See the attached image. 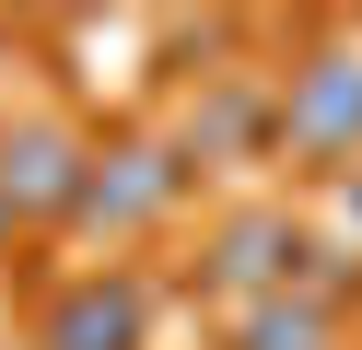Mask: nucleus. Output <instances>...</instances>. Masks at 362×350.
Here are the masks:
<instances>
[{
    "label": "nucleus",
    "mask_w": 362,
    "mask_h": 350,
    "mask_svg": "<svg viewBox=\"0 0 362 350\" xmlns=\"http://www.w3.org/2000/svg\"><path fill=\"white\" fill-rule=\"evenodd\" d=\"M175 187H187V152H175V140H105V152L82 163L71 222H94V233H141V222H164V210H175Z\"/></svg>",
    "instance_id": "1"
},
{
    "label": "nucleus",
    "mask_w": 362,
    "mask_h": 350,
    "mask_svg": "<svg viewBox=\"0 0 362 350\" xmlns=\"http://www.w3.org/2000/svg\"><path fill=\"white\" fill-rule=\"evenodd\" d=\"M82 140L59 117H24V129H0V222H71L82 199Z\"/></svg>",
    "instance_id": "2"
},
{
    "label": "nucleus",
    "mask_w": 362,
    "mask_h": 350,
    "mask_svg": "<svg viewBox=\"0 0 362 350\" xmlns=\"http://www.w3.org/2000/svg\"><path fill=\"white\" fill-rule=\"evenodd\" d=\"M281 140L315 152V163L362 152V59H351V47H327V59H304L281 82Z\"/></svg>",
    "instance_id": "3"
},
{
    "label": "nucleus",
    "mask_w": 362,
    "mask_h": 350,
    "mask_svg": "<svg viewBox=\"0 0 362 350\" xmlns=\"http://www.w3.org/2000/svg\"><path fill=\"white\" fill-rule=\"evenodd\" d=\"M141 315H152L141 280H129V269H94V280H71V292L47 303L35 350H141Z\"/></svg>",
    "instance_id": "4"
},
{
    "label": "nucleus",
    "mask_w": 362,
    "mask_h": 350,
    "mask_svg": "<svg viewBox=\"0 0 362 350\" xmlns=\"http://www.w3.org/2000/svg\"><path fill=\"white\" fill-rule=\"evenodd\" d=\"M292 269H304V233H292L281 210H245V222H222V245H211V292H269V280L292 292Z\"/></svg>",
    "instance_id": "5"
},
{
    "label": "nucleus",
    "mask_w": 362,
    "mask_h": 350,
    "mask_svg": "<svg viewBox=\"0 0 362 350\" xmlns=\"http://www.w3.org/2000/svg\"><path fill=\"white\" fill-rule=\"evenodd\" d=\"M269 129H281V117H269L245 82H222L211 105H187V163H222V152H245V140H269Z\"/></svg>",
    "instance_id": "6"
},
{
    "label": "nucleus",
    "mask_w": 362,
    "mask_h": 350,
    "mask_svg": "<svg viewBox=\"0 0 362 350\" xmlns=\"http://www.w3.org/2000/svg\"><path fill=\"white\" fill-rule=\"evenodd\" d=\"M234 350H327V303H292V292L245 303V315H234Z\"/></svg>",
    "instance_id": "7"
},
{
    "label": "nucleus",
    "mask_w": 362,
    "mask_h": 350,
    "mask_svg": "<svg viewBox=\"0 0 362 350\" xmlns=\"http://www.w3.org/2000/svg\"><path fill=\"white\" fill-rule=\"evenodd\" d=\"M351 210H362V175H351Z\"/></svg>",
    "instance_id": "8"
},
{
    "label": "nucleus",
    "mask_w": 362,
    "mask_h": 350,
    "mask_svg": "<svg viewBox=\"0 0 362 350\" xmlns=\"http://www.w3.org/2000/svg\"><path fill=\"white\" fill-rule=\"evenodd\" d=\"M0 233H12V222H0Z\"/></svg>",
    "instance_id": "9"
}]
</instances>
